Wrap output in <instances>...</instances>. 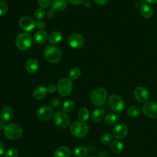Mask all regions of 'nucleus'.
<instances>
[{"instance_id":"f257e3e1","label":"nucleus","mask_w":157,"mask_h":157,"mask_svg":"<svg viewBox=\"0 0 157 157\" xmlns=\"http://www.w3.org/2000/svg\"><path fill=\"white\" fill-rule=\"evenodd\" d=\"M107 97V91L101 87L94 89L90 95L91 102L97 107H101L104 104Z\"/></svg>"},{"instance_id":"f03ea898","label":"nucleus","mask_w":157,"mask_h":157,"mask_svg":"<svg viewBox=\"0 0 157 157\" xmlns=\"http://www.w3.org/2000/svg\"><path fill=\"white\" fill-rule=\"evenodd\" d=\"M62 53L61 50L54 45H48L44 50L45 59L51 63H56L60 61Z\"/></svg>"},{"instance_id":"7ed1b4c3","label":"nucleus","mask_w":157,"mask_h":157,"mask_svg":"<svg viewBox=\"0 0 157 157\" xmlns=\"http://www.w3.org/2000/svg\"><path fill=\"white\" fill-rule=\"evenodd\" d=\"M15 44L19 50L23 51L27 50L33 44V37L31 34L28 33L19 34L15 39Z\"/></svg>"},{"instance_id":"20e7f679","label":"nucleus","mask_w":157,"mask_h":157,"mask_svg":"<svg viewBox=\"0 0 157 157\" xmlns=\"http://www.w3.org/2000/svg\"><path fill=\"white\" fill-rule=\"evenodd\" d=\"M6 137L10 140H17L20 139L23 134L21 128L14 123H8L4 129Z\"/></svg>"},{"instance_id":"39448f33","label":"nucleus","mask_w":157,"mask_h":157,"mask_svg":"<svg viewBox=\"0 0 157 157\" xmlns=\"http://www.w3.org/2000/svg\"><path fill=\"white\" fill-rule=\"evenodd\" d=\"M88 124L83 121H75L70 126V132L75 137L82 138L85 136L88 132Z\"/></svg>"},{"instance_id":"423d86ee","label":"nucleus","mask_w":157,"mask_h":157,"mask_svg":"<svg viewBox=\"0 0 157 157\" xmlns=\"http://www.w3.org/2000/svg\"><path fill=\"white\" fill-rule=\"evenodd\" d=\"M55 124L61 129H66L70 125L71 120L69 115L64 111L59 110L53 115Z\"/></svg>"},{"instance_id":"0eeeda50","label":"nucleus","mask_w":157,"mask_h":157,"mask_svg":"<svg viewBox=\"0 0 157 157\" xmlns=\"http://www.w3.org/2000/svg\"><path fill=\"white\" fill-rule=\"evenodd\" d=\"M108 103L110 108L116 113H121L124 108V100L117 94H112L108 99Z\"/></svg>"},{"instance_id":"6e6552de","label":"nucleus","mask_w":157,"mask_h":157,"mask_svg":"<svg viewBox=\"0 0 157 157\" xmlns=\"http://www.w3.org/2000/svg\"><path fill=\"white\" fill-rule=\"evenodd\" d=\"M72 89V82L69 78H63L58 83V90L60 95L63 96H68Z\"/></svg>"},{"instance_id":"1a4fd4ad","label":"nucleus","mask_w":157,"mask_h":157,"mask_svg":"<svg viewBox=\"0 0 157 157\" xmlns=\"http://www.w3.org/2000/svg\"><path fill=\"white\" fill-rule=\"evenodd\" d=\"M143 113L150 118L157 117V103L154 101H147L142 105Z\"/></svg>"},{"instance_id":"9d476101","label":"nucleus","mask_w":157,"mask_h":157,"mask_svg":"<svg viewBox=\"0 0 157 157\" xmlns=\"http://www.w3.org/2000/svg\"><path fill=\"white\" fill-rule=\"evenodd\" d=\"M37 117L42 121H47L53 117V110L52 108L48 105L40 107L37 111Z\"/></svg>"},{"instance_id":"9b49d317","label":"nucleus","mask_w":157,"mask_h":157,"mask_svg":"<svg viewBox=\"0 0 157 157\" xmlns=\"http://www.w3.org/2000/svg\"><path fill=\"white\" fill-rule=\"evenodd\" d=\"M20 28L25 31H31L36 27V23L29 16H23L19 20Z\"/></svg>"},{"instance_id":"f8f14e48","label":"nucleus","mask_w":157,"mask_h":157,"mask_svg":"<svg viewBox=\"0 0 157 157\" xmlns=\"http://www.w3.org/2000/svg\"><path fill=\"white\" fill-rule=\"evenodd\" d=\"M134 95L136 99L140 102H146L150 96L149 91L144 86H137L134 91Z\"/></svg>"},{"instance_id":"ddd939ff","label":"nucleus","mask_w":157,"mask_h":157,"mask_svg":"<svg viewBox=\"0 0 157 157\" xmlns=\"http://www.w3.org/2000/svg\"><path fill=\"white\" fill-rule=\"evenodd\" d=\"M68 44L69 45L74 48H80L84 44L83 37L77 33H74L71 34L67 39Z\"/></svg>"},{"instance_id":"4468645a","label":"nucleus","mask_w":157,"mask_h":157,"mask_svg":"<svg viewBox=\"0 0 157 157\" xmlns=\"http://www.w3.org/2000/svg\"><path fill=\"white\" fill-rule=\"evenodd\" d=\"M128 132V128L124 123H119L117 124L113 129V135L118 139H124L127 136Z\"/></svg>"},{"instance_id":"2eb2a0df","label":"nucleus","mask_w":157,"mask_h":157,"mask_svg":"<svg viewBox=\"0 0 157 157\" xmlns=\"http://www.w3.org/2000/svg\"><path fill=\"white\" fill-rule=\"evenodd\" d=\"M13 115V111L12 109L10 107H4L1 111L0 113V118L4 122L10 121Z\"/></svg>"},{"instance_id":"dca6fc26","label":"nucleus","mask_w":157,"mask_h":157,"mask_svg":"<svg viewBox=\"0 0 157 157\" xmlns=\"http://www.w3.org/2000/svg\"><path fill=\"white\" fill-rule=\"evenodd\" d=\"M140 12L141 15L145 18H150L153 15V9L145 2L141 4L140 6Z\"/></svg>"},{"instance_id":"f3484780","label":"nucleus","mask_w":157,"mask_h":157,"mask_svg":"<svg viewBox=\"0 0 157 157\" xmlns=\"http://www.w3.org/2000/svg\"><path fill=\"white\" fill-rule=\"evenodd\" d=\"M71 155V150L66 146H61L56 148L54 152V157H70Z\"/></svg>"},{"instance_id":"a211bd4d","label":"nucleus","mask_w":157,"mask_h":157,"mask_svg":"<svg viewBox=\"0 0 157 157\" xmlns=\"http://www.w3.org/2000/svg\"><path fill=\"white\" fill-rule=\"evenodd\" d=\"M26 69L29 73L36 72L39 67L38 61L34 58L29 59L26 63Z\"/></svg>"},{"instance_id":"6ab92c4d","label":"nucleus","mask_w":157,"mask_h":157,"mask_svg":"<svg viewBox=\"0 0 157 157\" xmlns=\"http://www.w3.org/2000/svg\"><path fill=\"white\" fill-rule=\"evenodd\" d=\"M47 92V89L42 85H40L36 88L34 91L33 96L34 98L37 100H41L46 96Z\"/></svg>"},{"instance_id":"aec40b11","label":"nucleus","mask_w":157,"mask_h":157,"mask_svg":"<svg viewBox=\"0 0 157 157\" xmlns=\"http://www.w3.org/2000/svg\"><path fill=\"white\" fill-rule=\"evenodd\" d=\"M67 0H53L52 3V8L54 11L63 10L67 6Z\"/></svg>"},{"instance_id":"412c9836","label":"nucleus","mask_w":157,"mask_h":157,"mask_svg":"<svg viewBox=\"0 0 157 157\" xmlns=\"http://www.w3.org/2000/svg\"><path fill=\"white\" fill-rule=\"evenodd\" d=\"M110 148L114 153L119 154L123 151L124 148V145L121 141L118 140H115L111 142Z\"/></svg>"},{"instance_id":"4be33fe9","label":"nucleus","mask_w":157,"mask_h":157,"mask_svg":"<svg viewBox=\"0 0 157 157\" xmlns=\"http://www.w3.org/2000/svg\"><path fill=\"white\" fill-rule=\"evenodd\" d=\"M104 110L101 108H98L93 112L91 114V119L94 122H99L104 118Z\"/></svg>"},{"instance_id":"5701e85b","label":"nucleus","mask_w":157,"mask_h":157,"mask_svg":"<svg viewBox=\"0 0 157 157\" xmlns=\"http://www.w3.org/2000/svg\"><path fill=\"white\" fill-rule=\"evenodd\" d=\"M34 39L37 44H44L47 39V34L44 31H37L34 36Z\"/></svg>"},{"instance_id":"b1692460","label":"nucleus","mask_w":157,"mask_h":157,"mask_svg":"<svg viewBox=\"0 0 157 157\" xmlns=\"http://www.w3.org/2000/svg\"><path fill=\"white\" fill-rule=\"evenodd\" d=\"M141 113L140 109L137 105H131L130 106L127 110L128 115L131 118H136L140 115Z\"/></svg>"},{"instance_id":"393cba45","label":"nucleus","mask_w":157,"mask_h":157,"mask_svg":"<svg viewBox=\"0 0 157 157\" xmlns=\"http://www.w3.org/2000/svg\"><path fill=\"white\" fill-rule=\"evenodd\" d=\"M119 118H120V117L117 114L110 113L107 114L105 116L104 120H105V122L106 123V124L112 125V124L116 123L119 120Z\"/></svg>"},{"instance_id":"a878e982","label":"nucleus","mask_w":157,"mask_h":157,"mask_svg":"<svg viewBox=\"0 0 157 157\" xmlns=\"http://www.w3.org/2000/svg\"><path fill=\"white\" fill-rule=\"evenodd\" d=\"M77 116H78V120L80 121L85 122L88 119V118L90 117L89 110L85 107H82L78 110Z\"/></svg>"},{"instance_id":"bb28decb","label":"nucleus","mask_w":157,"mask_h":157,"mask_svg":"<svg viewBox=\"0 0 157 157\" xmlns=\"http://www.w3.org/2000/svg\"><path fill=\"white\" fill-rule=\"evenodd\" d=\"M48 40L52 44H58L62 40V34L58 31H54L50 34Z\"/></svg>"},{"instance_id":"cd10ccee","label":"nucleus","mask_w":157,"mask_h":157,"mask_svg":"<svg viewBox=\"0 0 157 157\" xmlns=\"http://www.w3.org/2000/svg\"><path fill=\"white\" fill-rule=\"evenodd\" d=\"M73 153L77 157H85L88 153V150L83 146H78L74 149Z\"/></svg>"},{"instance_id":"c85d7f7f","label":"nucleus","mask_w":157,"mask_h":157,"mask_svg":"<svg viewBox=\"0 0 157 157\" xmlns=\"http://www.w3.org/2000/svg\"><path fill=\"white\" fill-rule=\"evenodd\" d=\"M75 107L74 102L72 100H67L63 104V109L65 112H72Z\"/></svg>"},{"instance_id":"c756f323","label":"nucleus","mask_w":157,"mask_h":157,"mask_svg":"<svg viewBox=\"0 0 157 157\" xmlns=\"http://www.w3.org/2000/svg\"><path fill=\"white\" fill-rule=\"evenodd\" d=\"M81 75V71L78 68H73L69 73V78L72 80H75L80 77Z\"/></svg>"},{"instance_id":"7c9ffc66","label":"nucleus","mask_w":157,"mask_h":157,"mask_svg":"<svg viewBox=\"0 0 157 157\" xmlns=\"http://www.w3.org/2000/svg\"><path fill=\"white\" fill-rule=\"evenodd\" d=\"M113 136L109 133H106L102 135L101 137V141L103 144H109L112 142Z\"/></svg>"},{"instance_id":"2f4dec72","label":"nucleus","mask_w":157,"mask_h":157,"mask_svg":"<svg viewBox=\"0 0 157 157\" xmlns=\"http://www.w3.org/2000/svg\"><path fill=\"white\" fill-rule=\"evenodd\" d=\"M34 16H35V18L37 20H39L44 18L45 17V10L43 8H42V7L37 9L35 11Z\"/></svg>"},{"instance_id":"473e14b6","label":"nucleus","mask_w":157,"mask_h":157,"mask_svg":"<svg viewBox=\"0 0 157 157\" xmlns=\"http://www.w3.org/2000/svg\"><path fill=\"white\" fill-rule=\"evenodd\" d=\"M18 151L13 148L8 149L5 152V157H18Z\"/></svg>"},{"instance_id":"72a5a7b5","label":"nucleus","mask_w":157,"mask_h":157,"mask_svg":"<svg viewBox=\"0 0 157 157\" xmlns=\"http://www.w3.org/2000/svg\"><path fill=\"white\" fill-rule=\"evenodd\" d=\"M8 10V5L2 1L0 2V16L4 15Z\"/></svg>"},{"instance_id":"f704fd0d","label":"nucleus","mask_w":157,"mask_h":157,"mask_svg":"<svg viewBox=\"0 0 157 157\" xmlns=\"http://www.w3.org/2000/svg\"><path fill=\"white\" fill-rule=\"evenodd\" d=\"M37 1L39 6L43 9L48 7L52 3V0H37Z\"/></svg>"},{"instance_id":"c9c22d12","label":"nucleus","mask_w":157,"mask_h":157,"mask_svg":"<svg viewBox=\"0 0 157 157\" xmlns=\"http://www.w3.org/2000/svg\"><path fill=\"white\" fill-rule=\"evenodd\" d=\"M47 91H48V92H50V93H55V92L56 88V86H55V85H53V84H50V85H49L47 86Z\"/></svg>"},{"instance_id":"e433bc0d","label":"nucleus","mask_w":157,"mask_h":157,"mask_svg":"<svg viewBox=\"0 0 157 157\" xmlns=\"http://www.w3.org/2000/svg\"><path fill=\"white\" fill-rule=\"evenodd\" d=\"M36 27L39 29H44L45 27V23L42 21H39L36 23Z\"/></svg>"},{"instance_id":"4c0bfd02","label":"nucleus","mask_w":157,"mask_h":157,"mask_svg":"<svg viewBox=\"0 0 157 157\" xmlns=\"http://www.w3.org/2000/svg\"><path fill=\"white\" fill-rule=\"evenodd\" d=\"M6 152V147L4 144L0 140V156H2Z\"/></svg>"},{"instance_id":"58836bf2","label":"nucleus","mask_w":157,"mask_h":157,"mask_svg":"<svg viewBox=\"0 0 157 157\" xmlns=\"http://www.w3.org/2000/svg\"><path fill=\"white\" fill-rule=\"evenodd\" d=\"M69 2L74 5H79L85 2V0H68Z\"/></svg>"},{"instance_id":"ea45409f","label":"nucleus","mask_w":157,"mask_h":157,"mask_svg":"<svg viewBox=\"0 0 157 157\" xmlns=\"http://www.w3.org/2000/svg\"><path fill=\"white\" fill-rule=\"evenodd\" d=\"M94 1L98 5H101V6H104L107 4L109 0H94Z\"/></svg>"},{"instance_id":"a19ab883","label":"nucleus","mask_w":157,"mask_h":157,"mask_svg":"<svg viewBox=\"0 0 157 157\" xmlns=\"http://www.w3.org/2000/svg\"><path fill=\"white\" fill-rule=\"evenodd\" d=\"M52 105L53 107H58L59 104V101L58 99H55L52 102Z\"/></svg>"},{"instance_id":"79ce46f5","label":"nucleus","mask_w":157,"mask_h":157,"mask_svg":"<svg viewBox=\"0 0 157 157\" xmlns=\"http://www.w3.org/2000/svg\"><path fill=\"white\" fill-rule=\"evenodd\" d=\"M83 3H84L85 6L86 7H87V8L90 7L91 6V2L89 1H85V2H84Z\"/></svg>"},{"instance_id":"37998d69","label":"nucleus","mask_w":157,"mask_h":157,"mask_svg":"<svg viewBox=\"0 0 157 157\" xmlns=\"http://www.w3.org/2000/svg\"><path fill=\"white\" fill-rule=\"evenodd\" d=\"M146 2L150 4H155L157 3V0H145Z\"/></svg>"},{"instance_id":"c03bdc74","label":"nucleus","mask_w":157,"mask_h":157,"mask_svg":"<svg viewBox=\"0 0 157 157\" xmlns=\"http://www.w3.org/2000/svg\"><path fill=\"white\" fill-rule=\"evenodd\" d=\"M5 124H4V122L2 121V120L0 121V130H2V129H4V128H5Z\"/></svg>"},{"instance_id":"a18cd8bd","label":"nucleus","mask_w":157,"mask_h":157,"mask_svg":"<svg viewBox=\"0 0 157 157\" xmlns=\"http://www.w3.org/2000/svg\"><path fill=\"white\" fill-rule=\"evenodd\" d=\"M88 157H96V156H88Z\"/></svg>"},{"instance_id":"49530a36","label":"nucleus","mask_w":157,"mask_h":157,"mask_svg":"<svg viewBox=\"0 0 157 157\" xmlns=\"http://www.w3.org/2000/svg\"><path fill=\"white\" fill-rule=\"evenodd\" d=\"M1 1H4V0H1Z\"/></svg>"}]
</instances>
